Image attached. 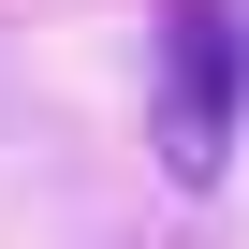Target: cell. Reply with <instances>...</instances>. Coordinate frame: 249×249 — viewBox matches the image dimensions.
I'll return each instance as SVG.
<instances>
[{
  "mask_svg": "<svg viewBox=\"0 0 249 249\" xmlns=\"http://www.w3.org/2000/svg\"><path fill=\"white\" fill-rule=\"evenodd\" d=\"M234 161V30L220 0H161V176L205 191Z\"/></svg>",
  "mask_w": 249,
  "mask_h": 249,
  "instance_id": "cell-1",
  "label": "cell"
}]
</instances>
